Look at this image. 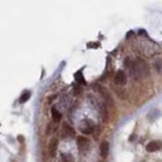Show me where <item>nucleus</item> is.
<instances>
[{
    "instance_id": "obj_1",
    "label": "nucleus",
    "mask_w": 162,
    "mask_h": 162,
    "mask_svg": "<svg viewBox=\"0 0 162 162\" xmlns=\"http://www.w3.org/2000/svg\"><path fill=\"white\" fill-rule=\"evenodd\" d=\"M94 123L91 120H88V118H85V120L81 121L80 124H79V130L85 135H88V134H91L94 130Z\"/></svg>"
},
{
    "instance_id": "obj_2",
    "label": "nucleus",
    "mask_w": 162,
    "mask_h": 162,
    "mask_svg": "<svg viewBox=\"0 0 162 162\" xmlns=\"http://www.w3.org/2000/svg\"><path fill=\"white\" fill-rule=\"evenodd\" d=\"M115 83L117 85H125L127 83V74L122 70H118V71L116 73L115 76Z\"/></svg>"
},
{
    "instance_id": "obj_3",
    "label": "nucleus",
    "mask_w": 162,
    "mask_h": 162,
    "mask_svg": "<svg viewBox=\"0 0 162 162\" xmlns=\"http://www.w3.org/2000/svg\"><path fill=\"white\" fill-rule=\"evenodd\" d=\"M57 148H58V139L52 138L49 143V146H48V152L51 157H54L56 155Z\"/></svg>"
},
{
    "instance_id": "obj_4",
    "label": "nucleus",
    "mask_w": 162,
    "mask_h": 162,
    "mask_svg": "<svg viewBox=\"0 0 162 162\" xmlns=\"http://www.w3.org/2000/svg\"><path fill=\"white\" fill-rule=\"evenodd\" d=\"M77 146H78L79 151H85L89 147V141L85 137H78L77 139Z\"/></svg>"
},
{
    "instance_id": "obj_5",
    "label": "nucleus",
    "mask_w": 162,
    "mask_h": 162,
    "mask_svg": "<svg viewBox=\"0 0 162 162\" xmlns=\"http://www.w3.org/2000/svg\"><path fill=\"white\" fill-rule=\"evenodd\" d=\"M161 146L162 144L160 142H158V141H151V142H149L147 144V146H146V149H147L148 152H155L160 149Z\"/></svg>"
},
{
    "instance_id": "obj_6",
    "label": "nucleus",
    "mask_w": 162,
    "mask_h": 162,
    "mask_svg": "<svg viewBox=\"0 0 162 162\" xmlns=\"http://www.w3.org/2000/svg\"><path fill=\"white\" fill-rule=\"evenodd\" d=\"M74 135V131L69 125L67 124H64L62 127V137L63 138H68V137H72Z\"/></svg>"
},
{
    "instance_id": "obj_7",
    "label": "nucleus",
    "mask_w": 162,
    "mask_h": 162,
    "mask_svg": "<svg viewBox=\"0 0 162 162\" xmlns=\"http://www.w3.org/2000/svg\"><path fill=\"white\" fill-rule=\"evenodd\" d=\"M99 148H100V154H101V156L102 157L108 156V151H109V144L108 141H102Z\"/></svg>"
},
{
    "instance_id": "obj_8",
    "label": "nucleus",
    "mask_w": 162,
    "mask_h": 162,
    "mask_svg": "<svg viewBox=\"0 0 162 162\" xmlns=\"http://www.w3.org/2000/svg\"><path fill=\"white\" fill-rule=\"evenodd\" d=\"M52 118H53L54 122L58 123L61 121V118H62V115L60 113V111H58L57 108H52Z\"/></svg>"
},
{
    "instance_id": "obj_9",
    "label": "nucleus",
    "mask_w": 162,
    "mask_h": 162,
    "mask_svg": "<svg viewBox=\"0 0 162 162\" xmlns=\"http://www.w3.org/2000/svg\"><path fill=\"white\" fill-rule=\"evenodd\" d=\"M60 162H74V158H73L72 155L63 153L60 157Z\"/></svg>"
},
{
    "instance_id": "obj_10",
    "label": "nucleus",
    "mask_w": 162,
    "mask_h": 162,
    "mask_svg": "<svg viewBox=\"0 0 162 162\" xmlns=\"http://www.w3.org/2000/svg\"><path fill=\"white\" fill-rule=\"evenodd\" d=\"M29 97H31V92H29V91H26L24 93H22L21 96H20V98H19L20 103H24V102H26L27 100L29 99Z\"/></svg>"
},
{
    "instance_id": "obj_11",
    "label": "nucleus",
    "mask_w": 162,
    "mask_h": 162,
    "mask_svg": "<svg viewBox=\"0 0 162 162\" xmlns=\"http://www.w3.org/2000/svg\"><path fill=\"white\" fill-rule=\"evenodd\" d=\"M75 79H76V80L78 81L79 83L86 84L85 79L83 78V76H82V73H81V72H77L76 74H75Z\"/></svg>"
}]
</instances>
